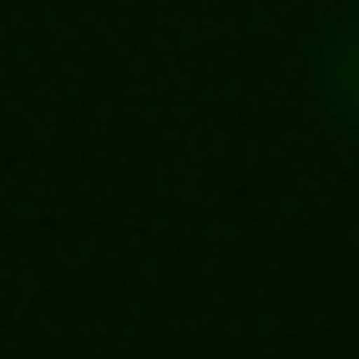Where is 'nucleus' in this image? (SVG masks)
Listing matches in <instances>:
<instances>
[]
</instances>
